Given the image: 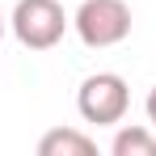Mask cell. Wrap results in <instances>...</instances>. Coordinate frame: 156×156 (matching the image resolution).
Segmentation results:
<instances>
[{"instance_id": "obj_1", "label": "cell", "mask_w": 156, "mask_h": 156, "mask_svg": "<svg viewBox=\"0 0 156 156\" xmlns=\"http://www.w3.org/2000/svg\"><path fill=\"white\" fill-rule=\"evenodd\" d=\"M80 42L93 47V51H105V47H118L127 42L131 34V9L127 0H84L72 17Z\"/></svg>"}, {"instance_id": "obj_2", "label": "cell", "mask_w": 156, "mask_h": 156, "mask_svg": "<svg viewBox=\"0 0 156 156\" xmlns=\"http://www.w3.org/2000/svg\"><path fill=\"white\" fill-rule=\"evenodd\" d=\"M9 26L17 34V42L30 51H51L55 42L68 34V17L59 0H17Z\"/></svg>"}, {"instance_id": "obj_3", "label": "cell", "mask_w": 156, "mask_h": 156, "mask_svg": "<svg viewBox=\"0 0 156 156\" xmlns=\"http://www.w3.org/2000/svg\"><path fill=\"white\" fill-rule=\"evenodd\" d=\"M76 110H80L84 122H97V127L122 122L127 110H131L127 80L118 76V72H97V76H89L80 84V93H76Z\"/></svg>"}, {"instance_id": "obj_4", "label": "cell", "mask_w": 156, "mask_h": 156, "mask_svg": "<svg viewBox=\"0 0 156 156\" xmlns=\"http://www.w3.org/2000/svg\"><path fill=\"white\" fill-rule=\"evenodd\" d=\"M97 144L76 127H55L38 139V156H93Z\"/></svg>"}, {"instance_id": "obj_5", "label": "cell", "mask_w": 156, "mask_h": 156, "mask_svg": "<svg viewBox=\"0 0 156 156\" xmlns=\"http://www.w3.org/2000/svg\"><path fill=\"white\" fill-rule=\"evenodd\" d=\"M114 156H156V135L148 127H122L110 144Z\"/></svg>"}, {"instance_id": "obj_6", "label": "cell", "mask_w": 156, "mask_h": 156, "mask_svg": "<svg viewBox=\"0 0 156 156\" xmlns=\"http://www.w3.org/2000/svg\"><path fill=\"white\" fill-rule=\"evenodd\" d=\"M144 110H148V122H152V127H156V89H152V93H148V101H144Z\"/></svg>"}, {"instance_id": "obj_7", "label": "cell", "mask_w": 156, "mask_h": 156, "mask_svg": "<svg viewBox=\"0 0 156 156\" xmlns=\"http://www.w3.org/2000/svg\"><path fill=\"white\" fill-rule=\"evenodd\" d=\"M0 38H4V17H0Z\"/></svg>"}]
</instances>
